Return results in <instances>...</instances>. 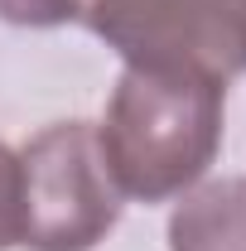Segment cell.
Listing matches in <instances>:
<instances>
[{
  "label": "cell",
  "mask_w": 246,
  "mask_h": 251,
  "mask_svg": "<svg viewBox=\"0 0 246 251\" xmlns=\"http://www.w3.org/2000/svg\"><path fill=\"white\" fill-rule=\"evenodd\" d=\"M82 20L125 68H198L222 82L242 73L213 0H87Z\"/></svg>",
  "instance_id": "3957f363"
},
{
  "label": "cell",
  "mask_w": 246,
  "mask_h": 251,
  "mask_svg": "<svg viewBox=\"0 0 246 251\" xmlns=\"http://www.w3.org/2000/svg\"><path fill=\"white\" fill-rule=\"evenodd\" d=\"M227 82L198 68H125L97 145L121 198L164 203L208 174L222 145Z\"/></svg>",
  "instance_id": "6da1fadb"
},
{
  "label": "cell",
  "mask_w": 246,
  "mask_h": 251,
  "mask_svg": "<svg viewBox=\"0 0 246 251\" xmlns=\"http://www.w3.org/2000/svg\"><path fill=\"white\" fill-rule=\"evenodd\" d=\"M169 251H246V174L198 179L169 213Z\"/></svg>",
  "instance_id": "277c9868"
},
{
  "label": "cell",
  "mask_w": 246,
  "mask_h": 251,
  "mask_svg": "<svg viewBox=\"0 0 246 251\" xmlns=\"http://www.w3.org/2000/svg\"><path fill=\"white\" fill-rule=\"evenodd\" d=\"M20 218H25V203H20V150H10L0 140V251L20 247Z\"/></svg>",
  "instance_id": "8992f818"
},
{
  "label": "cell",
  "mask_w": 246,
  "mask_h": 251,
  "mask_svg": "<svg viewBox=\"0 0 246 251\" xmlns=\"http://www.w3.org/2000/svg\"><path fill=\"white\" fill-rule=\"evenodd\" d=\"M87 0H0V20L20 25V29H58L82 20Z\"/></svg>",
  "instance_id": "5b68a950"
},
{
  "label": "cell",
  "mask_w": 246,
  "mask_h": 251,
  "mask_svg": "<svg viewBox=\"0 0 246 251\" xmlns=\"http://www.w3.org/2000/svg\"><path fill=\"white\" fill-rule=\"evenodd\" d=\"M20 247L92 251L121 218V188L97 145V126L53 121L20 150Z\"/></svg>",
  "instance_id": "7a4b0ae2"
}]
</instances>
